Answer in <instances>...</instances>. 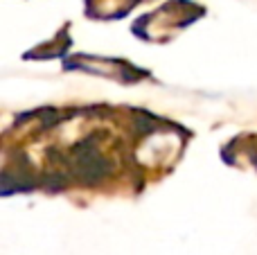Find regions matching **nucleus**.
Returning a JSON list of instances; mask_svg holds the SVG:
<instances>
[{"label":"nucleus","mask_w":257,"mask_h":255,"mask_svg":"<svg viewBox=\"0 0 257 255\" xmlns=\"http://www.w3.org/2000/svg\"><path fill=\"white\" fill-rule=\"evenodd\" d=\"M72 167H75L77 176L81 181H99L102 176H106L108 172V161L102 156L93 140H86L84 145H77L72 149Z\"/></svg>","instance_id":"1"}]
</instances>
